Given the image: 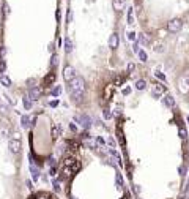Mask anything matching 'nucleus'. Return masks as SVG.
Wrapping results in <instances>:
<instances>
[{
  "mask_svg": "<svg viewBox=\"0 0 189 199\" xmlns=\"http://www.w3.org/2000/svg\"><path fill=\"white\" fill-rule=\"evenodd\" d=\"M69 92H71L73 100L80 103L84 98V93H85V81L82 77L76 76L73 81H69Z\"/></svg>",
  "mask_w": 189,
  "mask_h": 199,
  "instance_id": "1",
  "label": "nucleus"
},
{
  "mask_svg": "<svg viewBox=\"0 0 189 199\" xmlns=\"http://www.w3.org/2000/svg\"><path fill=\"white\" fill-rule=\"evenodd\" d=\"M63 77H65V81H66V82L73 81L76 77V70L73 68L71 65H66V66H65V70H63Z\"/></svg>",
  "mask_w": 189,
  "mask_h": 199,
  "instance_id": "2",
  "label": "nucleus"
},
{
  "mask_svg": "<svg viewBox=\"0 0 189 199\" xmlns=\"http://www.w3.org/2000/svg\"><path fill=\"white\" fill-rule=\"evenodd\" d=\"M74 120H76V122H79L84 128H90V127H91V119H90L88 115H85V114L76 115V117H74Z\"/></svg>",
  "mask_w": 189,
  "mask_h": 199,
  "instance_id": "3",
  "label": "nucleus"
},
{
  "mask_svg": "<svg viewBox=\"0 0 189 199\" xmlns=\"http://www.w3.org/2000/svg\"><path fill=\"white\" fill-rule=\"evenodd\" d=\"M178 89L181 93H188L189 92V76H183L178 81Z\"/></svg>",
  "mask_w": 189,
  "mask_h": 199,
  "instance_id": "4",
  "label": "nucleus"
},
{
  "mask_svg": "<svg viewBox=\"0 0 189 199\" xmlns=\"http://www.w3.org/2000/svg\"><path fill=\"white\" fill-rule=\"evenodd\" d=\"M181 25H183V22H181V19H172L170 22L167 24V29L170 30V32H178V30L181 29Z\"/></svg>",
  "mask_w": 189,
  "mask_h": 199,
  "instance_id": "5",
  "label": "nucleus"
},
{
  "mask_svg": "<svg viewBox=\"0 0 189 199\" xmlns=\"http://www.w3.org/2000/svg\"><path fill=\"white\" fill-rule=\"evenodd\" d=\"M8 147H10L11 153H19L21 152V139H10Z\"/></svg>",
  "mask_w": 189,
  "mask_h": 199,
  "instance_id": "6",
  "label": "nucleus"
},
{
  "mask_svg": "<svg viewBox=\"0 0 189 199\" xmlns=\"http://www.w3.org/2000/svg\"><path fill=\"white\" fill-rule=\"evenodd\" d=\"M40 96H41V89L40 87H32L30 89V92H29V98L35 101V100H40Z\"/></svg>",
  "mask_w": 189,
  "mask_h": 199,
  "instance_id": "7",
  "label": "nucleus"
},
{
  "mask_svg": "<svg viewBox=\"0 0 189 199\" xmlns=\"http://www.w3.org/2000/svg\"><path fill=\"white\" fill-rule=\"evenodd\" d=\"M73 174H74V171L71 169L69 166H63V169H61V177L66 179V180H69V179L73 177Z\"/></svg>",
  "mask_w": 189,
  "mask_h": 199,
  "instance_id": "8",
  "label": "nucleus"
},
{
  "mask_svg": "<svg viewBox=\"0 0 189 199\" xmlns=\"http://www.w3.org/2000/svg\"><path fill=\"white\" fill-rule=\"evenodd\" d=\"M151 87H153V95H155V96H161L164 93V85L156 82V84H153Z\"/></svg>",
  "mask_w": 189,
  "mask_h": 199,
  "instance_id": "9",
  "label": "nucleus"
},
{
  "mask_svg": "<svg viewBox=\"0 0 189 199\" xmlns=\"http://www.w3.org/2000/svg\"><path fill=\"white\" fill-rule=\"evenodd\" d=\"M54 81H55V73H49V75L44 77V82H43L44 87H49V85H52Z\"/></svg>",
  "mask_w": 189,
  "mask_h": 199,
  "instance_id": "10",
  "label": "nucleus"
},
{
  "mask_svg": "<svg viewBox=\"0 0 189 199\" xmlns=\"http://www.w3.org/2000/svg\"><path fill=\"white\" fill-rule=\"evenodd\" d=\"M118 46V35H110V38H109V48L112 49H115Z\"/></svg>",
  "mask_w": 189,
  "mask_h": 199,
  "instance_id": "11",
  "label": "nucleus"
},
{
  "mask_svg": "<svg viewBox=\"0 0 189 199\" xmlns=\"http://www.w3.org/2000/svg\"><path fill=\"white\" fill-rule=\"evenodd\" d=\"M125 5H126L125 0H114V10L115 11H121L125 8Z\"/></svg>",
  "mask_w": 189,
  "mask_h": 199,
  "instance_id": "12",
  "label": "nucleus"
},
{
  "mask_svg": "<svg viewBox=\"0 0 189 199\" xmlns=\"http://www.w3.org/2000/svg\"><path fill=\"white\" fill-rule=\"evenodd\" d=\"M112 90H114V85H107L106 89H104V100H110V96H112Z\"/></svg>",
  "mask_w": 189,
  "mask_h": 199,
  "instance_id": "13",
  "label": "nucleus"
},
{
  "mask_svg": "<svg viewBox=\"0 0 189 199\" xmlns=\"http://www.w3.org/2000/svg\"><path fill=\"white\" fill-rule=\"evenodd\" d=\"M0 82H2L3 87H10V85H11V79L6 75H2V76H0Z\"/></svg>",
  "mask_w": 189,
  "mask_h": 199,
  "instance_id": "14",
  "label": "nucleus"
},
{
  "mask_svg": "<svg viewBox=\"0 0 189 199\" xmlns=\"http://www.w3.org/2000/svg\"><path fill=\"white\" fill-rule=\"evenodd\" d=\"M76 161H77V160H76L74 157H66L63 160V166H73Z\"/></svg>",
  "mask_w": 189,
  "mask_h": 199,
  "instance_id": "15",
  "label": "nucleus"
},
{
  "mask_svg": "<svg viewBox=\"0 0 189 199\" xmlns=\"http://www.w3.org/2000/svg\"><path fill=\"white\" fill-rule=\"evenodd\" d=\"M30 171H32V175H33V179H35V180H38V177H40V171L36 169V166H35L33 163H32V165H30Z\"/></svg>",
  "mask_w": 189,
  "mask_h": 199,
  "instance_id": "16",
  "label": "nucleus"
},
{
  "mask_svg": "<svg viewBox=\"0 0 189 199\" xmlns=\"http://www.w3.org/2000/svg\"><path fill=\"white\" fill-rule=\"evenodd\" d=\"M21 123H22V127H24V128H29L30 127V117L29 115H22L21 117Z\"/></svg>",
  "mask_w": 189,
  "mask_h": 199,
  "instance_id": "17",
  "label": "nucleus"
},
{
  "mask_svg": "<svg viewBox=\"0 0 189 199\" xmlns=\"http://www.w3.org/2000/svg\"><path fill=\"white\" fill-rule=\"evenodd\" d=\"M65 51H66V52H71L73 51V43L69 38H65Z\"/></svg>",
  "mask_w": 189,
  "mask_h": 199,
  "instance_id": "18",
  "label": "nucleus"
},
{
  "mask_svg": "<svg viewBox=\"0 0 189 199\" xmlns=\"http://www.w3.org/2000/svg\"><path fill=\"white\" fill-rule=\"evenodd\" d=\"M59 136H60V127L59 125H54L52 127V138L55 139V138H59Z\"/></svg>",
  "mask_w": 189,
  "mask_h": 199,
  "instance_id": "19",
  "label": "nucleus"
},
{
  "mask_svg": "<svg viewBox=\"0 0 189 199\" xmlns=\"http://www.w3.org/2000/svg\"><path fill=\"white\" fill-rule=\"evenodd\" d=\"M164 103L167 104V106H173V104H175V100H173L172 95H167V96L164 98Z\"/></svg>",
  "mask_w": 189,
  "mask_h": 199,
  "instance_id": "20",
  "label": "nucleus"
},
{
  "mask_svg": "<svg viewBox=\"0 0 189 199\" xmlns=\"http://www.w3.org/2000/svg\"><path fill=\"white\" fill-rule=\"evenodd\" d=\"M24 108H25V109H30V108H32V100L29 98V95L24 96Z\"/></svg>",
  "mask_w": 189,
  "mask_h": 199,
  "instance_id": "21",
  "label": "nucleus"
},
{
  "mask_svg": "<svg viewBox=\"0 0 189 199\" xmlns=\"http://www.w3.org/2000/svg\"><path fill=\"white\" fill-rule=\"evenodd\" d=\"M136 89H137V90H144V89H145V81L144 79L137 81V82H136Z\"/></svg>",
  "mask_w": 189,
  "mask_h": 199,
  "instance_id": "22",
  "label": "nucleus"
},
{
  "mask_svg": "<svg viewBox=\"0 0 189 199\" xmlns=\"http://www.w3.org/2000/svg\"><path fill=\"white\" fill-rule=\"evenodd\" d=\"M60 93H61V87H60V85H57V87H54V90L51 92V95L52 96H59Z\"/></svg>",
  "mask_w": 189,
  "mask_h": 199,
  "instance_id": "23",
  "label": "nucleus"
},
{
  "mask_svg": "<svg viewBox=\"0 0 189 199\" xmlns=\"http://www.w3.org/2000/svg\"><path fill=\"white\" fill-rule=\"evenodd\" d=\"M137 54H139V58H140L142 62H146V54H145V51L139 49V51H137Z\"/></svg>",
  "mask_w": 189,
  "mask_h": 199,
  "instance_id": "24",
  "label": "nucleus"
},
{
  "mask_svg": "<svg viewBox=\"0 0 189 199\" xmlns=\"http://www.w3.org/2000/svg\"><path fill=\"white\" fill-rule=\"evenodd\" d=\"M139 41H140L142 44H148V40H146V37L144 33H139Z\"/></svg>",
  "mask_w": 189,
  "mask_h": 199,
  "instance_id": "25",
  "label": "nucleus"
},
{
  "mask_svg": "<svg viewBox=\"0 0 189 199\" xmlns=\"http://www.w3.org/2000/svg\"><path fill=\"white\" fill-rule=\"evenodd\" d=\"M128 24H134V18H133V10H128Z\"/></svg>",
  "mask_w": 189,
  "mask_h": 199,
  "instance_id": "26",
  "label": "nucleus"
},
{
  "mask_svg": "<svg viewBox=\"0 0 189 199\" xmlns=\"http://www.w3.org/2000/svg\"><path fill=\"white\" fill-rule=\"evenodd\" d=\"M107 144H109L112 149H115V146H117V142H115V139H114V138H109V139H107Z\"/></svg>",
  "mask_w": 189,
  "mask_h": 199,
  "instance_id": "27",
  "label": "nucleus"
},
{
  "mask_svg": "<svg viewBox=\"0 0 189 199\" xmlns=\"http://www.w3.org/2000/svg\"><path fill=\"white\" fill-rule=\"evenodd\" d=\"M5 70H6V63H5V60H0V73H5Z\"/></svg>",
  "mask_w": 189,
  "mask_h": 199,
  "instance_id": "28",
  "label": "nucleus"
},
{
  "mask_svg": "<svg viewBox=\"0 0 189 199\" xmlns=\"http://www.w3.org/2000/svg\"><path fill=\"white\" fill-rule=\"evenodd\" d=\"M178 133H180V138H181V139L186 138V130H184L183 127H180V131H178Z\"/></svg>",
  "mask_w": 189,
  "mask_h": 199,
  "instance_id": "29",
  "label": "nucleus"
},
{
  "mask_svg": "<svg viewBox=\"0 0 189 199\" xmlns=\"http://www.w3.org/2000/svg\"><path fill=\"white\" fill-rule=\"evenodd\" d=\"M117 134H118V141H120V144H125V141H123V133H121V130H118Z\"/></svg>",
  "mask_w": 189,
  "mask_h": 199,
  "instance_id": "30",
  "label": "nucleus"
},
{
  "mask_svg": "<svg viewBox=\"0 0 189 199\" xmlns=\"http://www.w3.org/2000/svg\"><path fill=\"white\" fill-rule=\"evenodd\" d=\"M104 117H106V119H110V117H112V114H110V109H104Z\"/></svg>",
  "mask_w": 189,
  "mask_h": 199,
  "instance_id": "31",
  "label": "nucleus"
},
{
  "mask_svg": "<svg viewBox=\"0 0 189 199\" xmlns=\"http://www.w3.org/2000/svg\"><path fill=\"white\" fill-rule=\"evenodd\" d=\"M57 63H59V57H57V56H52V66H55Z\"/></svg>",
  "mask_w": 189,
  "mask_h": 199,
  "instance_id": "32",
  "label": "nucleus"
},
{
  "mask_svg": "<svg viewBox=\"0 0 189 199\" xmlns=\"http://www.w3.org/2000/svg\"><path fill=\"white\" fill-rule=\"evenodd\" d=\"M117 183H118V186L123 185V180H121V175L120 174H117Z\"/></svg>",
  "mask_w": 189,
  "mask_h": 199,
  "instance_id": "33",
  "label": "nucleus"
},
{
  "mask_svg": "<svg viewBox=\"0 0 189 199\" xmlns=\"http://www.w3.org/2000/svg\"><path fill=\"white\" fill-rule=\"evenodd\" d=\"M69 128H71V131H73V133H77V127H76L74 123H69Z\"/></svg>",
  "mask_w": 189,
  "mask_h": 199,
  "instance_id": "34",
  "label": "nucleus"
},
{
  "mask_svg": "<svg viewBox=\"0 0 189 199\" xmlns=\"http://www.w3.org/2000/svg\"><path fill=\"white\" fill-rule=\"evenodd\" d=\"M156 76L159 77V79H162V81H165V76L162 75V73H159V71H156Z\"/></svg>",
  "mask_w": 189,
  "mask_h": 199,
  "instance_id": "35",
  "label": "nucleus"
},
{
  "mask_svg": "<svg viewBox=\"0 0 189 199\" xmlns=\"http://www.w3.org/2000/svg\"><path fill=\"white\" fill-rule=\"evenodd\" d=\"M128 38H129V40H136V33H133V32H131V33H128Z\"/></svg>",
  "mask_w": 189,
  "mask_h": 199,
  "instance_id": "36",
  "label": "nucleus"
},
{
  "mask_svg": "<svg viewBox=\"0 0 189 199\" xmlns=\"http://www.w3.org/2000/svg\"><path fill=\"white\" fill-rule=\"evenodd\" d=\"M19 138H21V134H19L17 131H14L13 133V139H19Z\"/></svg>",
  "mask_w": 189,
  "mask_h": 199,
  "instance_id": "37",
  "label": "nucleus"
},
{
  "mask_svg": "<svg viewBox=\"0 0 189 199\" xmlns=\"http://www.w3.org/2000/svg\"><path fill=\"white\" fill-rule=\"evenodd\" d=\"M96 142H98L99 146H104V139L103 138H98V139H96Z\"/></svg>",
  "mask_w": 189,
  "mask_h": 199,
  "instance_id": "38",
  "label": "nucleus"
},
{
  "mask_svg": "<svg viewBox=\"0 0 189 199\" xmlns=\"http://www.w3.org/2000/svg\"><path fill=\"white\" fill-rule=\"evenodd\" d=\"M133 70H134V65L129 63V65H128V71H133Z\"/></svg>",
  "mask_w": 189,
  "mask_h": 199,
  "instance_id": "39",
  "label": "nucleus"
},
{
  "mask_svg": "<svg viewBox=\"0 0 189 199\" xmlns=\"http://www.w3.org/2000/svg\"><path fill=\"white\" fill-rule=\"evenodd\" d=\"M57 104H59V101H51V106H52V108H55Z\"/></svg>",
  "mask_w": 189,
  "mask_h": 199,
  "instance_id": "40",
  "label": "nucleus"
},
{
  "mask_svg": "<svg viewBox=\"0 0 189 199\" xmlns=\"http://www.w3.org/2000/svg\"><path fill=\"white\" fill-rule=\"evenodd\" d=\"M29 199H36V198H35V196H30V198H29Z\"/></svg>",
  "mask_w": 189,
  "mask_h": 199,
  "instance_id": "41",
  "label": "nucleus"
},
{
  "mask_svg": "<svg viewBox=\"0 0 189 199\" xmlns=\"http://www.w3.org/2000/svg\"><path fill=\"white\" fill-rule=\"evenodd\" d=\"M188 122H189V117H188Z\"/></svg>",
  "mask_w": 189,
  "mask_h": 199,
  "instance_id": "42",
  "label": "nucleus"
}]
</instances>
